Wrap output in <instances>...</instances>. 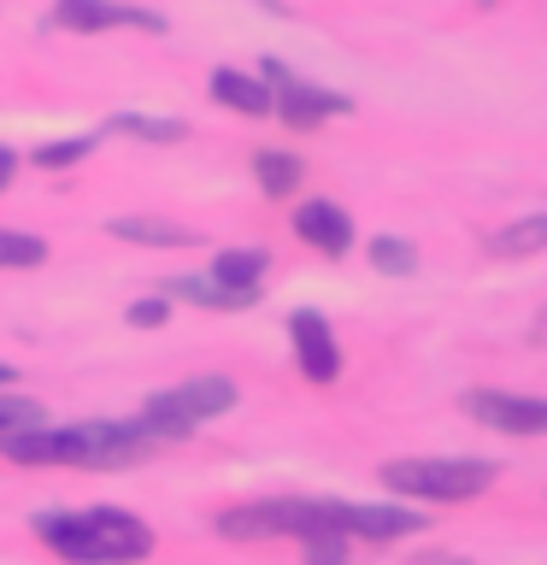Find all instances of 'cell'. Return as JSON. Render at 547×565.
<instances>
[{
	"label": "cell",
	"mask_w": 547,
	"mask_h": 565,
	"mask_svg": "<svg viewBox=\"0 0 547 565\" xmlns=\"http://www.w3.org/2000/svg\"><path fill=\"white\" fill-rule=\"evenodd\" d=\"M324 519L342 530V536H365V542H395V536H412L423 524L418 512L406 507H353V501H318Z\"/></svg>",
	"instance_id": "obj_10"
},
{
	"label": "cell",
	"mask_w": 547,
	"mask_h": 565,
	"mask_svg": "<svg viewBox=\"0 0 547 565\" xmlns=\"http://www.w3.org/2000/svg\"><path fill=\"white\" fill-rule=\"evenodd\" d=\"M541 247H547V212L518 218V224H506V230H494V236H489L494 259H524V254H541Z\"/></svg>",
	"instance_id": "obj_15"
},
{
	"label": "cell",
	"mask_w": 547,
	"mask_h": 565,
	"mask_svg": "<svg viewBox=\"0 0 547 565\" xmlns=\"http://www.w3.org/2000/svg\"><path fill=\"white\" fill-rule=\"evenodd\" d=\"M88 153H95V136H60V141H42V148H35V166L42 171H71Z\"/></svg>",
	"instance_id": "obj_21"
},
{
	"label": "cell",
	"mask_w": 547,
	"mask_h": 565,
	"mask_svg": "<svg viewBox=\"0 0 547 565\" xmlns=\"http://www.w3.org/2000/svg\"><path fill=\"white\" fill-rule=\"evenodd\" d=\"M165 300H189V307H206V312H242L259 300V282L254 289H229L218 277H165Z\"/></svg>",
	"instance_id": "obj_12"
},
{
	"label": "cell",
	"mask_w": 547,
	"mask_h": 565,
	"mask_svg": "<svg viewBox=\"0 0 547 565\" xmlns=\"http://www.w3.org/2000/svg\"><path fill=\"white\" fill-rule=\"evenodd\" d=\"M289 342H294V365H300V377H307V383H335V377H342V348H335L324 312L300 307L289 318Z\"/></svg>",
	"instance_id": "obj_9"
},
{
	"label": "cell",
	"mask_w": 547,
	"mask_h": 565,
	"mask_svg": "<svg viewBox=\"0 0 547 565\" xmlns=\"http://www.w3.org/2000/svg\"><path fill=\"white\" fill-rule=\"evenodd\" d=\"M153 441L159 436L148 430V418L141 424L100 418V424H35V430H18V436L0 441V454L18 459V466H95V471H112V466H136Z\"/></svg>",
	"instance_id": "obj_1"
},
{
	"label": "cell",
	"mask_w": 547,
	"mask_h": 565,
	"mask_svg": "<svg viewBox=\"0 0 547 565\" xmlns=\"http://www.w3.org/2000/svg\"><path fill=\"white\" fill-rule=\"evenodd\" d=\"M130 324L141 330V324H165V295H159V300H136V307H130Z\"/></svg>",
	"instance_id": "obj_24"
},
{
	"label": "cell",
	"mask_w": 547,
	"mask_h": 565,
	"mask_svg": "<svg viewBox=\"0 0 547 565\" xmlns=\"http://www.w3.org/2000/svg\"><path fill=\"white\" fill-rule=\"evenodd\" d=\"M254 177L265 194H289V189H300V159L294 153H254Z\"/></svg>",
	"instance_id": "obj_19"
},
{
	"label": "cell",
	"mask_w": 547,
	"mask_h": 565,
	"mask_svg": "<svg viewBox=\"0 0 547 565\" xmlns=\"http://www.w3.org/2000/svg\"><path fill=\"white\" fill-rule=\"evenodd\" d=\"M265 265L271 259H265L259 247H224V254L212 259V277L229 282V289H254V282L265 277Z\"/></svg>",
	"instance_id": "obj_16"
},
{
	"label": "cell",
	"mask_w": 547,
	"mask_h": 565,
	"mask_svg": "<svg viewBox=\"0 0 547 565\" xmlns=\"http://www.w3.org/2000/svg\"><path fill=\"white\" fill-rule=\"evenodd\" d=\"M377 477L406 501H471L494 483V466L489 459H388Z\"/></svg>",
	"instance_id": "obj_3"
},
{
	"label": "cell",
	"mask_w": 547,
	"mask_h": 565,
	"mask_svg": "<svg viewBox=\"0 0 547 565\" xmlns=\"http://www.w3.org/2000/svg\"><path fill=\"white\" fill-rule=\"evenodd\" d=\"M47 424V406L42 401H24V395H0V441L18 436V430H35Z\"/></svg>",
	"instance_id": "obj_22"
},
{
	"label": "cell",
	"mask_w": 547,
	"mask_h": 565,
	"mask_svg": "<svg viewBox=\"0 0 547 565\" xmlns=\"http://www.w3.org/2000/svg\"><path fill=\"white\" fill-rule=\"evenodd\" d=\"M35 536L71 565H124V559H141L153 547V530L124 507L42 512V519H35Z\"/></svg>",
	"instance_id": "obj_2"
},
{
	"label": "cell",
	"mask_w": 547,
	"mask_h": 565,
	"mask_svg": "<svg viewBox=\"0 0 547 565\" xmlns=\"http://www.w3.org/2000/svg\"><path fill=\"white\" fill-rule=\"evenodd\" d=\"M118 242H136V247H189L201 242L189 224H171V218H112L106 224Z\"/></svg>",
	"instance_id": "obj_14"
},
{
	"label": "cell",
	"mask_w": 547,
	"mask_h": 565,
	"mask_svg": "<svg viewBox=\"0 0 547 565\" xmlns=\"http://www.w3.org/2000/svg\"><path fill=\"white\" fill-rule=\"evenodd\" d=\"M236 406V383L229 377H189L176 388H159V395L141 406V418H148L153 436H189L201 418H218Z\"/></svg>",
	"instance_id": "obj_4"
},
{
	"label": "cell",
	"mask_w": 547,
	"mask_h": 565,
	"mask_svg": "<svg viewBox=\"0 0 547 565\" xmlns=\"http://www.w3.org/2000/svg\"><path fill=\"white\" fill-rule=\"evenodd\" d=\"M112 130L118 136H141V141H159V148H171V141L189 136L183 118H148V113H112Z\"/></svg>",
	"instance_id": "obj_17"
},
{
	"label": "cell",
	"mask_w": 547,
	"mask_h": 565,
	"mask_svg": "<svg viewBox=\"0 0 547 565\" xmlns=\"http://www.w3.org/2000/svg\"><path fill=\"white\" fill-rule=\"evenodd\" d=\"M324 507L318 501H254V507H229L218 519V536L229 542H271V536H312L324 530Z\"/></svg>",
	"instance_id": "obj_5"
},
{
	"label": "cell",
	"mask_w": 547,
	"mask_h": 565,
	"mask_svg": "<svg viewBox=\"0 0 547 565\" xmlns=\"http://www.w3.org/2000/svg\"><path fill=\"white\" fill-rule=\"evenodd\" d=\"M459 413H465L471 424H489V430H506V436H547V401L541 395L465 388V395H459Z\"/></svg>",
	"instance_id": "obj_7"
},
{
	"label": "cell",
	"mask_w": 547,
	"mask_h": 565,
	"mask_svg": "<svg viewBox=\"0 0 547 565\" xmlns=\"http://www.w3.org/2000/svg\"><path fill=\"white\" fill-rule=\"evenodd\" d=\"M259 77L271 83V113H282V124H289V130H318L324 118L353 113L347 95H335V88H318V83H300L282 60H265Z\"/></svg>",
	"instance_id": "obj_6"
},
{
	"label": "cell",
	"mask_w": 547,
	"mask_h": 565,
	"mask_svg": "<svg viewBox=\"0 0 547 565\" xmlns=\"http://www.w3.org/2000/svg\"><path fill=\"white\" fill-rule=\"evenodd\" d=\"M300 547H307V565H347V536L335 524L312 530V536H300Z\"/></svg>",
	"instance_id": "obj_23"
},
{
	"label": "cell",
	"mask_w": 547,
	"mask_h": 565,
	"mask_svg": "<svg viewBox=\"0 0 547 565\" xmlns=\"http://www.w3.org/2000/svg\"><path fill=\"white\" fill-rule=\"evenodd\" d=\"M12 177H18V153L0 148V189H12Z\"/></svg>",
	"instance_id": "obj_25"
},
{
	"label": "cell",
	"mask_w": 547,
	"mask_h": 565,
	"mask_svg": "<svg viewBox=\"0 0 547 565\" xmlns=\"http://www.w3.org/2000/svg\"><path fill=\"white\" fill-rule=\"evenodd\" d=\"M294 236L318 247V254H330V259H342L347 247H353V218L335 201H300L294 206Z\"/></svg>",
	"instance_id": "obj_11"
},
{
	"label": "cell",
	"mask_w": 547,
	"mask_h": 565,
	"mask_svg": "<svg viewBox=\"0 0 547 565\" xmlns=\"http://www.w3.org/2000/svg\"><path fill=\"white\" fill-rule=\"evenodd\" d=\"M541 324H547V312H541Z\"/></svg>",
	"instance_id": "obj_27"
},
{
	"label": "cell",
	"mask_w": 547,
	"mask_h": 565,
	"mask_svg": "<svg viewBox=\"0 0 547 565\" xmlns=\"http://www.w3.org/2000/svg\"><path fill=\"white\" fill-rule=\"evenodd\" d=\"M7 377H18V371H12V365H0V383H7Z\"/></svg>",
	"instance_id": "obj_26"
},
{
	"label": "cell",
	"mask_w": 547,
	"mask_h": 565,
	"mask_svg": "<svg viewBox=\"0 0 547 565\" xmlns=\"http://www.w3.org/2000/svg\"><path fill=\"white\" fill-rule=\"evenodd\" d=\"M53 30H77V35H95V30H148V35H159V30H165V18L141 12V7H118V0H60V7H53Z\"/></svg>",
	"instance_id": "obj_8"
},
{
	"label": "cell",
	"mask_w": 547,
	"mask_h": 565,
	"mask_svg": "<svg viewBox=\"0 0 547 565\" xmlns=\"http://www.w3.org/2000/svg\"><path fill=\"white\" fill-rule=\"evenodd\" d=\"M47 259V242L30 236V230H0V271H30V265Z\"/></svg>",
	"instance_id": "obj_18"
},
{
	"label": "cell",
	"mask_w": 547,
	"mask_h": 565,
	"mask_svg": "<svg viewBox=\"0 0 547 565\" xmlns=\"http://www.w3.org/2000/svg\"><path fill=\"white\" fill-rule=\"evenodd\" d=\"M212 100L236 106V113H247V118H265L271 113V83L247 77V71H236V65H218L212 71Z\"/></svg>",
	"instance_id": "obj_13"
},
{
	"label": "cell",
	"mask_w": 547,
	"mask_h": 565,
	"mask_svg": "<svg viewBox=\"0 0 547 565\" xmlns=\"http://www.w3.org/2000/svg\"><path fill=\"white\" fill-rule=\"evenodd\" d=\"M371 265H377L383 277H412L418 271V247L406 236H377L371 242Z\"/></svg>",
	"instance_id": "obj_20"
}]
</instances>
